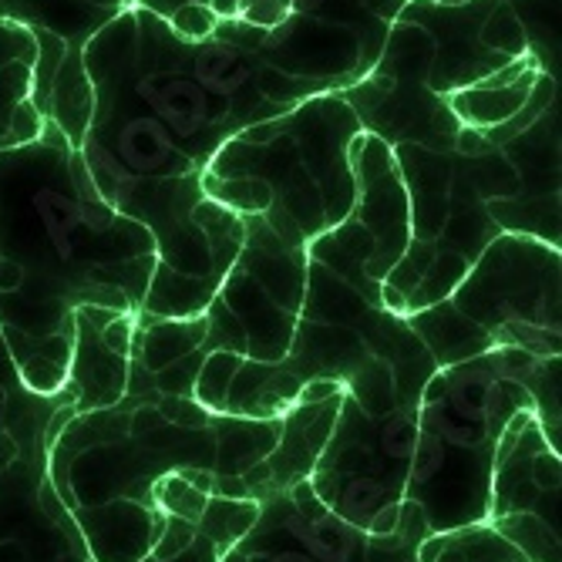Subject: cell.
I'll list each match as a JSON object with an SVG mask.
<instances>
[{"instance_id": "6da1fadb", "label": "cell", "mask_w": 562, "mask_h": 562, "mask_svg": "<svg viewBox=\"0 0 562 562\" xmlns=\"http://www.w3.org/2000/svg\"><path fill=\"white\" fill-rule=\"evenodd\" d=\"M260 27L226 21L206 41H182L142 8L122 11L85 44L94 109L85 169L109 206L156 239L138 317H199L239 257L243 216L202 195V169L243 128L327 94L273 71Z\"/></svg>"}, {"instance_id": "7a4b0ae2", "label": "cell", "mask_w": 562, "mask_h": 562, "mask_svg": "<svg viewBox=\"0 0 562 562\" xmlns=\"http://www.w3.org/2000/svg\"><path fill=\"white\" fill-rule=\"evenodd\" d=\"M0 260L21 280L0 330L75 337V306L138 317L156 239L98 195L81 151L44 119L34 142L0 148Z\"/></svg>"}, {"instance_id": "3957f363", "label": "cell", "mask_w": 562, "mask_h": 562, "mask_svg": "<svg viewBox=\"0 0 562 562\" xmlns=\"http://www.w3.org/2000/svg\"><path fill=\"white\" fill-rule=\"evenodd\" d=\"M526 55L529 44L508 0H407L374 68L340 98L361 128L387 145L454 151L462 125L448 98Z\"/></svg>"}, {"instance_id": "277c9868", "label": "cell", "mask_w": 562, "mask_h": 562, "mask_svg": "<svg viewBox=\"0 0 562 562\" xmlns=\"http://www.w3.org/2000/svg\"><path fill=\"white\" fill-rule=\"evenodd\" d=\"M361 122L340 91L236 132L202 169V195L236 216H260L280 239L311 246L353 206Z\"/></svg>"}, {"instance_id": "5b68a950", "label": "cell", "mask_w": 562, "mask_h": 562, "mask_svg": "<svg viewBox=\"0 0 562 562\" xmlns=\"http://www.w3.org/2000/svg\"><path fill=\"white\" fill-rule=\"evenodd\" d=\"M522 353L488 350L428 381L404 498L425 513L431 536L488 519L495 448L508 422L532 407L529 387L513 378Z\"/></svg>"}, {"instance_id": "8992f818", "label": "cell", "mask_w": 562, "mask_h": 562, "mask_svg": "<svg viewBox=\"0 0 562 562\" xmlns=\"http://www.w3.org/2000/svg\"><path fill=\"white\" fill-rule=\"evenodd\" d=\"M306 286V246L280 239L260 216H243V246L213 293L206 350L277 364L286 357Z\"/></svg>"}, {"instance_id": "52a82bcc", "label": "cell", "mask_w": 562, "mask_h": 562, "mask_svg": "<svg viewBox=\"0 0 562 562\" xmlns=\"http://www.w3.org/2000/svg\"><path fill=\"white\" fill-rule=\"evenodd\" d=\"M482 327L495 350L562 353V249L532 236L498 233L448 296Z\"/></svg>"}, {"instance_id": "ba28073f", "label": "cell", "mask_w": 562, "mask_h": 562, "mask_svg": "<svg viewBox=\"0 0 562 562\" xmlns=\"http://www.w3.org/2000/svg\"><path fill=\"white\" fill-rule=\"evenodd\" d=\"M415 438L418 404H401L374 418L344 394L327 448L306 482L337 519L368 532L378 513L404 502Z\"/></svg>"}, {"instance_id": "9c48e42d", "label": "cell", "mask_w": 562, "mask_h": 562, "mask_svg": "<svg viewBox=\"0 0 562 562\" xmlns=\"http://www.w3.org/2000/svg\"><path fill=\"white\" fill-rule=\"evenodd\" d=\"M407 0H290V14L263 31L257 55L280 75L317 91L361 81Z\"/></svg>"}, {"instance_id": "30bf717a", "label": "cell", "mask_w": 562, "mask_h": 562, "mask_svg": "<svg viewBox=\"0 0 562 562\" xmlns=\"http://www.w3.org/2000/svg\"><path fill=\"white\" fill-rule=\"evenodd\" d=\"M220 562H368V532L347 526L300 482L260 502L252 529Z\"/></svg>"}, {"instance_id": "8fae6325", "label": "cell", "mask_w": 562, "mask_h": 562, "mask_svg": "<svg viewBox=\"0 0 562 562\" xmlns=\"http://www.w3.org/2000/svg\"><path fill=\"white\" fill-rule=\"evenodd\" d=\"M559 101L549 105L526 132L498 145L522 179V195L513 202H488V216L502 233H519L562 249L559 229Z\"/></svg>"}, {"instance_id": "7c38bea8", "label": "cell", "mask_w": 562, "mask_h": 562, "mask_svg": "<svg viewBox=\"0 0 562 562\" xmlns=\"http://www.w3.org/2000/svg\"><path fill=\"white\" fill-rule=\"evenodd\" d=\"M347 216L371 236L374 257L368 277L384 286L387 273L412 243V226H407V192L394 151L387 142L368 132H361L353 142V206Z\"/></svg>"}, {"instance_id": "4fadbf2b", "label": "cell", "mask_w": 562, "mask_h": 562, "mask_svg": "<svg viewBox=\"0 0 562 562\" xmlns=\"http://www.w3.org/2000/svg\"><path fill=\"white\" fill-rule=\"evenodd\" d=\"M340 397H344V391L321 397V401H296L290 407V412L280 418V438H277L270 458L239 475L249 498L263 502V498L286 492L314 475L321 454L327 448V438L334 431Z\"/></svg>"}, {"instance_id": "5bb4252c", "label": "cell", "mask_w": 562, "mask_h": 562, "mask_svg": "<svg viewBox=\"0 0 562 562\" xmlns=\"http://www.w3.org/2000/svg\"><path fill=\"white\" fill-rule=\"evenodd\" d=\"M549 445L536 412L526 407L513 422H508L498 448H495V465H492V492H488V519H505V516H522L532 513L546 519L549 526H559V492H542L532 479V458L536 451Z\"/></svg>"}, {"instance_id": "9a60e30c", "label": "cell", "mask_w": 562, "mask_h": 562, "mask_svg": "<svg viewBox=\"0 0 562 562\" xmlns=\"http://www.w3.org/2000/svg\"><path fill=\"white\" fill-rule=\"evenodd\" d=\"M109 306H75V344L68 364V387L75 391V412H101L125 397L128 387V353L115 350L101 337Z\"/></svg>"}, {"instance_id": "2e32d148", "label": "cell", "mask_w": 562, "mask_h": 562, "mask_svg": "<svg viewBox=\"0 0 562 562\" xmlns=\"http://www.w3.org/2000/svg\"><path fill=\"white\" fill-rule=\"evenodd\" d=\"M135 4L138 0H0V21L24 27L31 37L65 41L68 58L61 68H85V44Z\"/></svg>"}, {"instance_id": "e0dca14e", "label": "cell", "mask_w": 562, "mask_h": 562, "mask_svg": "<svg viewBox=\"0 0 562 562\" xmlns=\"http://www.w3.org/2000/svg\"><path fill=\"white\" fill-rule=\"evenodd\" d=\"M71 522L88 562H145L162 532L166 516L159 508L115 498L98 508L71 513Z\"/></svg>"}, {"instance_id": "ac0fdd59", "label": "cell", "mask_w": 562, "mask_h": 562, "mask_svg": "<svg viewBox=\"0 0 562 562\" xmlns=\"http://www.w3.org/2000/svg\"><path fill=\"white\" fill-rule=\"evenodd\" d=\"M34 58V37L18 24L0 21V148L24 145L41 135L44 115L31 105Z\"/></svg>"}, {"instance_id": "d6986e66", "label": "cell", "mask_w": 562, "mask_h": 562, "mask_svg": "<svg viewBox=\"0 0 562 562\" xmlns=\"http://www.w3.org/2000/svg\"><path fill=\"white\" fill-rule=\"evenodd\" d=\"M303 384L300 378L286 368V361L267 364V361H239L223 415L229 418H283L290 407L300 401Z\"/></svg>"}, {"instance_id": "ffe728a7", "label": "cell", "mask_w": 562, "mask_h": 562, "mask_svg": "<svg viewBox=\"0 0 562 562\" xmlns=\"http://www.w3.org/2000/svg\"><path fill=\"white\" fill-rule=\"evenodd\" d=\"M407 324H412V330L418 334V340L431 353L438 371L465 364V361H472V357L495 350L492 337L482 327H475L465 314H458L451 300L425 306V311L407 317Z\"/></svg>"}, {"instance_id": "44dd1931", "label": "cell", "mask_w": 562, "mask_h": 562, "mask_svg": "<svg viewBox=\"0 0 562 562\" xmlns=\"http://www.w3.org/2000/svg\"><path fill=\"white\" fill-rule=\"evenodd\" d=\"M206 340V317H182V321H156L138 317L135 321V340L128 361L138 364L148 378L166 371L176 361H186Z\"/></svg>"}, {"instance_id": "7402d4cb", "label": "cell", "mask_w": 562, "mask_h": 562, "mask_svg": "<svg viewBox=\"0 0 562 562\" xmlns=\"http://www.w3.org/2000/svg\"><path fill=\"white\" fill-rule=\"evenodd\" d=\"M216 438V458L213 472L216 475H243L252 465H260L270 458L277 438H280V418H229L216 415L213 422Z\"/></svg>"}, {"instance_id": "603a6c76", "label": "cell", "mask_w": 562, "mask_h": 562, "mask_svg": "<svg viewBox=\"0 0 562 562\" xmlns=\"http://www.w3.org/2000/svg\"><path fill=\"white\" fill-rule=\"evenodd\" d=\"M418 562H529L492 522H472L425 536L418 546Z\"/></svg>"}, {"instance_id": "cb8c5ba5", "label": "cell", "mask_w": 562, "mask_h": 562, "mask_svg": "<svg viewBox=\"0 0 562 562\" xmlns=\"http://www.w3.org/2000/svg\"><path fill=\"white\" fill-rule=\"evenodd\" d=\"M539 71L562 81V0H508Z\"/></svg>"}, {"instance_id": "d4e9b609", "label": "cell", "mask_w": 562, "mask_h": 562, "mask_svg": "<svg viewBox=\"0 0 562 562\" xmlns=\"http://www.w3.org/2000/svg\"><path fill=\"white\" fill-rule=\"evenodd\" d=\"M260 516V502L257 498H223V495H210L206 508L195 522V532L206 539L216 555L229 552Z\"/></svg>"}, {"instance_id": "484cf974", "label": "cell", "mask_w": 562, "mask_h": 562, "mask_svg": "<svg viewBox=\"0 0 562 562\" xmlns=\"http://www.w3.org/2000/svg\"><path fill=\"white\" fill-rule=\"evenodd\" d=\"M508 542H513L529 562H562V529L549 526L546 519L522 513L492 522Z\"/></svg>"}, {"instance_id": "4316f807", "label": "cell", "mask_w": 562, "mask_h": 562, "mask_svg": "<svg viewBox=\"0 0 562 562\" xmlns=\"http://www.w3.org/2000/svg\"><path fill=\"white\" fill-rule=\"evenodd\" d=\"M239 361H243L239 353H226V350H210L202 357V368L192 384V397L206 407L210 415H223L226 391H229V381H233Z\"/></svg>"}, {"instance_id": "83f0119b", "label": "cell", "mask_w": 562, "mask_h": 562, "mask_svg": "<svg viewBox=\"0 0 562 562\" xmlns=\"http://www.w3.org/2000/svg\"><path fill=\"white\" fill-rule=\"evenodd\" d=\"M210 495L199 492L192 482L182 479V472H166L156 485H151V505L159 508L162 516H176V519H186V522H199L202 508H206Z\"/></svg>"}, {"instance_id": "f1b7e54d", "label": "cell", "mask_w": 562, "mask_h": 562, "mask_svg": "<svg viewBox=\"0 0 562 562\" xmlns=\"http://www.w3.org/2000/svg\"><path fill=\"white\" fill-rule=\"evenodd\" d=\"M159 415L176 425V428H186V431H202V428H213L216 415H210L206 407H202L195 397H172V394H159L156 401Z\"/></svg>"}, {"instance_id": "f546056e", "label": "cell", "mask_w": 562, "mask_h": 562, "mask_svg": "<svg viewBox=\"0 0 562 562\" xmlns=\"http://www.w3.org/2000/svg\"><path fill=\"white\" fill-rule=\"evenodd\" d=\"M172 34H179L182 41H206L216 34L220 27V18L206 8V4H189V8H179L169 21Z\"/></svg>"}, {"instance_id": "4dcf8cb0", "label": "cell", "mask_w": 562, "mask_h": 562, "mask_svg": "<svg viewBox=\"0 0 562 562\" xmlns=\"http://www.w3.org/2000/svg\"><path fill=\"white\" fill-rule=\"evenodd\" d=\"M195 526L186 522V519H176V516H166L162 522V532L156 539V546H151V555L148 559H156V562H169L176 555H182L192 542H195Z\"/></svg>"}, {"instance_id": "1f68e13d", "label": "cell", "mask_w": 562, "mask_h": 562, "mask_svg": "<svg viewBox=\"0 0 562 562\" xmlns=\"http://www.w3.org/2000/svg\"><path fill=\"white\" fill-rule=\"evenodd\" d=\"M290 14V0H239L236 8V21L260 27V31H273L277 24H283Z\"/></svg>"}, {"instance_id": "d6a6232c", "label": "cell", "mask_w": 562, "mask_h": 562, "mask_svg": "<svg viewBox=\"0 0 562 562\" xmlns=\"http://www.w3.org/2000/svg\"><path fill=\"white\" fill-rule=\"evenodd\" d=\"M189 4H206V8H210V0H138L135 8H142V11H148V14H156V18L169 21L179 8H189Z\"/></svg>"}, {"instance_id": "836d02e7", "label": "cell", "mask_w": 562, "mask_h": 562, "mask_svg": "<svg viewBox=\"0 0 562 562\" xmlns=\"http://www.w3.org/2000/svg\"><path fill=\"white\" fill-rule=\"evenodd\" d=\"M236 8H239V0H210V11L220 18V24L236 21Z\"/></svg>"}]
</instances>
